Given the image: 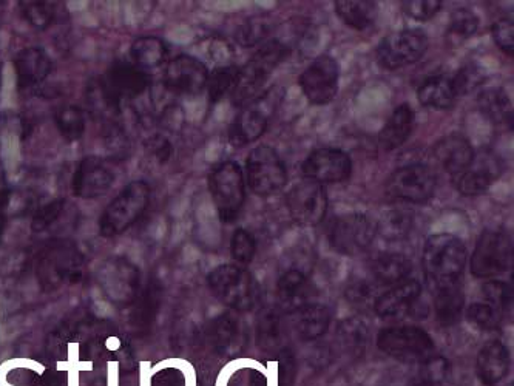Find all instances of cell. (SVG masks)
<instances>
[{
    "label": "cell",
    "mask_w": 514,
    "mask_h": 386,
    "mask_svg": "<svg viewBox=\"0 0 514 386\" xmlns=\"http://www.w3.org/2000/svg\"><path fill=\"white\" fill-rule=\"evenodd\" d=\"M34 271L45 292L78 285L85 274L84 254L73 241H48L36 254Z\"/></svg>",
    "instance_id": "cell-1"
},
{
    "label": "cell",
    "mask_w": 514,
    "mask_h": 386,
    "mask_svg": "<svg viewBox=\"0 0 514 386\" xmlns=\"http://www.w3.org/2000/svg\"><path fill=\"white\" fill-rule=\"evenodd\" d=\"M467 265V248L451 234L431 235L423 249L422 266L428 285L439 289L459 285Z\"/></svg>",
    "instance_id": "cell-2"
},
{
    "label": "cell",
    "mask_w": 514,
    "mask_h": 386,
    "mask_svg": "<svg viewBox=\"0 0 514 386\" xmlns=\"http://www.w3.org/2000/svg\"><path fill=\"white\" fill-rule=\"evenodd\" d=\"M289 51L291 48L288 44L274 39L264 44L243 68H238L237 81L232 90L234 105L243 107L252 101L263 89L264 82L268 81L275 68L288 58Z\"/></svg>",
    "instance_id": "cell-3"
},
{
    "label": "cell",
    "mask_w": 514,
    "mask_h": 386,
    "mask_svg": "<svg viewBox=\"0 0 514 386\" xmlns=\"http://www.w3.org/2000/svg\"><path fill=\"white\" fill-rule=\"evenodd\" d=\"M152 198V190L146 181H133L119 192L118 197L105 207L99 218V234L115 238L129 231L143 217Z\"/></svg>",
    "instance_id": "cell-4"
},
{
    "label": "cell",
    "mask_w": 514,
    "mask_h": 386,
    "mask_svg": "<svg viewBox=\"0 0 514 386\" xmlns=\"http://www.w3.org/2000/svg\"><path fill=\"white\" fill-rule=\"evenodd\" d=\"M210 292L238 312L252 311L260 300V286L251 272L237 265L215 268L207 277Z\"/></svg>",
    "instance_id": "cell-5"
},
{
    "label": "cell",
    "mask_w": 514,
    "mask_h": 386,
    "mask_svg": "<svg viewBox=\"0 0 514 386\" xmlns=\"http://www.w3.org/2000/svg\"><path fill=\"white\" fill-rule=\"evenodd\" d=\"M150 84L152 79L141 68L127 62H115L92 93L101 101L102 110L118 112L122 102L132 101L143 95Z\"/></svg>",
    "instance_id": "cell-6"
},
{
    "label": "cell",
    "mask_w": 514,
    "mask_h": 386,
    "mask_svg": "<svg viewBox=\"0 0 514 386\" xmlns=\"http://www.w3.org/2000/svg\"><path fill=\"white\" fill-rule=\"evenodd\" d=\"M96 280L105 298L119 308L135 305L136 298L141 294V271L124 257L104 261Z\"/></svg>",
    "instance_id": "cell-7"
},
{
    "label": "cell",
    "mask_w": 514,
    "mask_h": 386,
    "mask_svg": "<svg viewBox=\"0 0 514 386\" xmlns=\"http://www.w3.org/2000/svg\"><path fill=\"white\" fill-rule=\"evenodd\" d=\"M380 351L400 362H425L434 356L436 343L425 329L419 326H389L377 336Z\"/></svg>",
    "instance_id": "cell-8"
},
{
    "label": "cell",
    "mask_w": 514,
    "mask_h": 386,
    "mask_svg": "<svg viewBox=\"0 0 514 386\" xmlns=\"http://www.w3.org/2000/svg\"><path fill=\"white\" fill-rule=\"evenodd\" d=\"M210 195L214 198L223 223H234L246 201L243 172L234 161L218 164L209 177Z\"/></svg>",
    "instance_id": "cell-9"
},
{
    "label": "cell",
    "mask_w": 514,
    "mask_h": 386,
    "mask_svg": "<svg viewBox=\"0 0 514 386\" xmlns=\"http://www.w3.org/2000/svg\"><path fill=\"white\" fill-rule=\"evenodd\" d=\"M513 241L504 231L488 229L481 235L471 257V274L491 278L505 274L513 266Z\"/></svg>",
    "instance_id": "cell-10"
},
{
    "label": "cell",
    "mask_w": 514,
    "mask_h": 386,
    "mask_svg": "<svg viewBox=\"0 0 514 386\" xmlns=\"http://www.w3.org/2000/svg\"><path fill=\"white\" fill-rule=\"evenodd\" d=\"M247 183L258 197H271L285 187L288 170L272 147L252 150L246 161Z\"/></svg>",
    "instance_id": "cell-11"
},
{
    "label": "cell",
    "mask_w": 514,
    "mask_h": 386,
    "mask_svg": "<svg viewBox=\"0 0 514 386\" xmlns=\"http://www.w3.org/2000/svg\"><path fill=\"white\" fill-rule=\"evenodd\" d=\"M376 235V221L368 215L352 212L332 221L328 238L334 251L354 257L365 252Z\"/></svg>",
    "instance_id": "cell-12"
},
{
    "label": "cell",
    "mask_w": 514,
    "mask_h": 386,
    "mask_svg": "<svg viewBox=\"0 0 514 386\" xmlns=\"http://www.w3.org/2000/svg\"><path fill=\"white\" fill-rule=\"evenodd\" d=\"M278 89H271L260 99L246 105L229 127V141L232 146L243 147L254 143L268 130L269 119L280 102Z\"/></svg>",
    "instance_id": "cell-13"
},
{
    "label": "cell",
    "mask_w": 514,
    "mask_h": 386,
    "mask_svg": "<svg viewBox=\"0 0 514 386\" xmlns=\"http://www.w3.org/2000/svg\"><path fill=\"white\" fill-rule=\"evenodd\" d=\"M427 34L422 30H402L389 34L376 51V59L385 70H399L416 64L427 53Z\"/></svg>",
    "instance_id": "cell-14"
},
{
    "label": "cell",
    "mask_w": 514,
    "mask_h": 386,
    "mask_svg": "<svg viewBox=\"0 0 514 386\" xmlns=\"http://www.w3.org/2000/svg\"><path fill=\"white\" fill-rule=\"evenodd\" d=\"M436 190V175L423 164H410L391 173L386 193L394 200L406 203H427Z\"/></svg>",
    "instance_id": "cell-15"
},
{
    "label": "cell",
    "mask_w": 514,
    "mask_h": 386,
    "mask_svg": "<svg viewBox=\"0 0 514 386\" xmlns=\"http://www.w3.org/2000/svg\"><path fill=\"white\" fill-rule=\"evenodd\" d=\"M286 206L295 223L305 227L318 226L328 210V195L322 184L311 180L301 181L288 193Z\"/></svg>",
    "instance_id": "cell-16"
},
{
    "label": "cell",
    "mask_w": 514,
    "mask_h": 386,
    "mask_svg": "<svg viewBox=\"0 0 514 386\" xmlns=\"http://www.w3.org/2000/svg\"><path fill=\"white\" fill-rule=\"evenodd\" d=\"M339 76L337 61L331 56H320L301 73L298 82L311 104L326 105L339 92Z\"/></svg>",
    "instance_id": "cell-17"
},
{
    "label": "cell",
    "mask_w": 514,
    "mask_h": 386,
    "mask_svg": "<svg viewBox=\"0 0 514 386\" xmlns=\"http://www.w3.org/2000/svg\"><path fill=\"white\" fill-rule=\"evenodd\" d=\"M115 183V172L101 156H85L73 173L72 190L75 197L96 200L104 197Z\"/></svg>",
    "instance_id": "cell-18"
},
{
    "label": "cell",
    "mask_w": 514,
    "mask_h": 386,
    "mask_svg": "<svg viewBox=\"0 0 514 386\" xmlns=\"http://www.w3.org/2000/svg\"><path fill=\"white\" fill-rule=\"evenodd\" d=\"M209 79L206 65L189 55L176 56L164 72V87L175 95H198Z\"/></svg>",
    "instance_id": "cell-19"
},
{
    "label": "cell",
    "mask_w": 514,
    "mask_h": 386,
    "mask_svg": "<svg viewBox=\"0 0 514 386\" xmlns=\"http://www.w3.org/2000/svg\"><path fill=\"white\" fill-rule=\"evenodd\" d=\"M301 169L315 183H343L351 177L352 161L343 150L318 149L306 158Z\"/></svg>",
    "instance_id": "cell-20"
},
{
    "label": "cell",
    "mask_w": 514,
    "mask_h": 386,
    "mask_svg": "<svg viewBox=\"0 0 514 386\" xmlns=\"http://www.w3.org/2000/svg\"><path fill=\"white\" fill-rule=\"evenodd\" d=\"M53 70V62L44 48L28 47L17 53L14 58L17 89L19 92H31L47 81Z\"/></svg>",
    "instance_id": "cell-21"
},
{
    "label": "cell",
    "mask_w": 514,
    "mask_h": 386,
    "mask_svg": "<svg viewBox=\"0 0 514 386\" xmlns=\"http://www.w3.org/2000/svg\"><path fill=\"white\" fill-rule=\"evenodd\" d=\"M422 286L417 280H406L386 291L374 302V311L383 320L410 317L416 311Z\"/></svg>",
    "instance_id": "cell-22"
},
{
    "label": "cell",
    "mask_w": 514,
    "mask_h": 386,
    "mask_svg": "<svg viewBox=\"0 0 514 386\" xmlns=\"http://www.w3.org/2000/svg\"><path fill=\"white\" fill-rule=\"evenodd\" d=\"M209 340L215 353L223 357H237L246 348V331L237 314L224 312L210 323Z\"/></svg>",
    "instance_id": "cell-23"
},
{
    "label": "cell",
    "mask_w": 514,
    "mask_h": 386,
    "mask_svg": "<svg viewBox=\"0 0 514 386\" xmlns=\"http://www.w3.org/2000/svg\"><path fill=\"white\" fill-rule=\"evenodd\" d=\"M434 160L451 177H460L467 172L474 160V150L464 136L450 135L437 141L433 149Z\"/></svg>",
    "instance_id": "cell-24"
},
{
    "label": "cell",
    "mask_w": 514,
    "mask_h": 386,
    "mask_svg": "<svg viewBox=\"0 0 514 386\" xmlns=\"http://www.w3.org/2000/svg\"><path fill=\"white\" fill-rule=\"evenodd\" d=\"M501 163L494 156H474L473 163L468 167L467 172L457 177L456 187L465 197H476L487 192L491 184L498 180L501 175Z\"/></svg>",
    "instance_id": "cell-25"
},
{
    "label": "cell",
    "mask_w": 514,
    "mask_h": 386,
    "mask_svg": "<svg viewBox=\"0 0 514 386\" xmlns=\"http://www.w3.org/2000/svg\"><path fill=\"white\" fill-rule=\"evenodd\" d=\"M312 288L309 278L301 271L292 269L281 275L277 283V298L281 311L294 314L311 305Z\"/></svg>",
    "instance_id": "cell-26"
},
{
    "label": "cell",
    "mask_w": 514,
    "mask_h": 386,
    "mask_svg": "<svg viewBox=\"0 0 514 386\" xmlns=\"http://www.w3.org/2000/svg\"><path fill=\"white\" fill-rule=\"evenodd\" d=\"M510 371V353L499 340L485 343L476 360V373L485 386L498 385Z\"/></svg>",
    "instance_id": "cell-27"
},
{
    "label": "cell",
    "mask_w": 514,
    "mask_h": 386,
    "mask_svg": "<svg viewBox=\"0 0 514 386\" xmlns=\"http://www.w3.org/2000/svg\"><path fill=\"white\" fill-rule=\"evenodd\" d=\"M414 121L416 116H414L413 107L410 104H400L393 115L389 116L388 122L380 132V149L393 152L402 147L413 133Z\"/></svg>",
    "instance_id": "cell-28"
},
{
    "label": "cell",
    "mask_w": 514,
    "mask_h": 386,
    "mask_svg": "<svg viewBox=\"0 0 514 386\" xmlns=\"http://www.w3.org/2000/svg\"><path fill=\"white\" fill-rule=\"evenodd\" d=\"M331 319V311L326 306L311 303L306 308L294 312L292 326L298 339L312 342L325 336L331 326Z\"/></svg>",
    "instance_id": "cell-29"
},
{
    "label": "cell",
    "mask_w": 514,
    "mask_h": 386,
    "mask_svg": "<svg viewBox=\"0 0 514 386\" xmlns=\"http://www.w3.org/2000/svg\"><path fill=\"white\" fill-rule=\"evenodd\" d=\"M413 271L410 258L405 255L391 254L380 255L372 263V278L377 286H396L408 280V275Z\"/></svg>",
    "instance_id": "cell-30"
},
{
    "label": "cell",
    "mask_w": 514,
    "mask_h": 386,
    "mask_svg": "<svg viewBox=\"0 0 514 386\" xmlns=\"http://www.w3.org/2000/svg\"><path fill=\"white\" fill-rule=\"evenodd\" d=\"M420 104L433 110H448L456 102L453 82L447 76H431L425 79L417 92Z\"/></svg>",
    "instance_id": "cell-31"
},
{
    "label": "cell",
    "mask_w": 514,
    "mask_h": 386,
    "mask_svg": "<svg viewBox=\"0 0 514 386\" xmlns=\"http://www.w3.org/2000/svg\"><path fill=\"white\" fill-rule=\"evenodd\" d=\"M479 109L494 126L511 129L513 127V105L510 96L502 89L482 90L477 98Z\"/></svg>",
    "instance_id": "cell-32"
},
{
    "label": "cell",
    "mask_w": 514,
    "mask_h": 386,
    "mask_svg": "<svg viewBox=\"0 0 514 386\" xmlns=\"http://www.w3.org/2000/svg\"><path fill=\"white\" fill-rule=\"evenodd\" d=\"M464 305V292H462L459 285L436 291L434 314H436L439 325H442L443 328H451V326L457 325L460 315L464 311Z\"/></svg>",
    "instance_id": "cell-33"
},
{
    "label": "cell",
    "mask_w": 514,
    "mask_h": 386,
    "mask_svg": "<svg viewBox=\"0 0 514 386\" xmlns=\"http://www.w3.org/2000/svg\"><path fill=\"white\" fill-rule=\"evenodd\" d=\"M335 13L339 14L343 24L363 31L376 21L377 5L369 0H337Z\"/></svg>",
    "instance_id": "cell-34"
},
{
    "label": "cell",
    "mask_w": 514,
    "mask_h": 386,
    "mask_svg": "<svg viewBox=\"0 0 514 386\" xmlns=\"http://www.w3.org/2000/svg\"><path fill=\"white\" fill-rule=\"evenodd\" d=\"M167 53H169V48H167L166 42L155 36L136 39L130 47V56L136 67L141 70L159 67L166 61Z\"/></svg>",
    "instance_id": "cell-35"
},
{
    "label": "cell",
    "mask_w": 514,
    "mask_h": 386,
    "mask_svg": "<svg viewBox=\"0 0 514 386\" xmlns=\"http://www.w3.org/2000/svg\"><path fill=\"white\" fill-rule=\"evenodd\" d=\"M377 226V234L386 241H402L408 238L414 227V217L405 209H391L383 214Z\"/></svg>",
    "instance_id": "cell-36"
},
{
    "label": "cell",
    "mask_w": 514,
    "mask_h": 386,
    "mask_svg": "<svg viewBox=\"0 0 514 386\" xmlns=\"http://www.w3.org/2000/svg\"><path fill=\"white\" fill-rule=\"evenodd\" d=\"M337 343L349 357L362 356L368 343V328L360 319H348L337 328Z\"/></svg>",
    "instance_id": "cell-37"
},
{
    "label": "cell",
    "mask_w": 514,
    "mask_h": 386,
    "mask_svg": "<svg viewBox=\"0 0 514 386\" xmlns=\"http://www.w3.org/2000/svg\"><path fill=\"white\" fill-rule=\"evenodd\" d=\"M55 122L62 138L67 139L68 143L79 141L87 129V118L78 105L67 104L59 107L55 113Z\"/></svg>",
    "instance_id": "cell-38"
},
{
    "label": "cell",
    "mask_w": 514,
    "mask_h": 386,
    "mask_svg": "<svg viewBox=\"0 0 514 386\" xmlns=\"http://www.w3.org/2000/svg\"><path fill=\"white\" fill-rule=\"evenodd\" d=\"M283 332L285 329H283L280 312L274 309L261 312L257 322V343L263 351L280 349Z\"/></svg>",
    "instance_id": "cell-39"
},
{
    "label": "cell",
    "mask_w": 514,
    "mask_h": 386,
    "mask_svg": "<svg viewBox=\"0 0 514 386\" xmlns=\"http://www.w3.org/2000/svg\"><path fill=\"white\" fill-rule=\"evenodd\" d=\"M19 7H21L25 21L36 30H47L59 19V5L53 4V2H34V0L24 2L21 0Z\"/></svg>",
    "instance_id": "cell-40"
},
{
    "label": "cell",
    "mask_w": 514,
    "mask_h": 386,
    "mask_svg": "<svg viewBox=\"0 0 514 386\" xmlns=\"http://www.w3.org/2000/svg\"><path fill=\"white\" fill-rule=\"evenodd\" d=\"M477 28H479V17L468 8H459L451 14L447 30L448 42L451 45L462 44L476 34Z\"/></svg>",
    "instance_id": "cell-41"
},
{
    "label": "cell",
    "mask_w": 514,
    "mask_h": 386,
    "mask_svg": "<svg viewBox=\"0 0 514 386\" xmlns=\"http://www.w3.org/2000/svg\"><path fill=\"white\" fill-rule=\"evenodd\" d=\"M136 314L135 326L138 328H149L158 314L159 305H161V286L158 283H149L146 291L139 294L136 298Z\"/></svg>",
    "instance_id": "cell-42"
},
{
    "label": "cell",
    "mask_w": 514,
    "mask_h": 386,
    "mask_svg": "<svg viewBox=\"0 0 514 386\" xmlns=\"http://www.w3.org/2000/svg\"><path fill=\"white\" fill-rule=\"evenodd\" d=\"M272 25L266 17L255 16L247 19L238 27L235 38L241 47H255L271 33Z\"/></svg>",
    "instance_id": "cell-43"
},
{
    "label": "cell",
    "mask_w": 514,
    "mask_h": 386,
    "mask_svg": "<svg viewBox=\"0 0 514 386\" xmlns=\"http://www.w3.org/2000/svg\"><path fill=\"white\" fill-rule=\"evenodd\" d=\"M238 67L235 65H223L217 68L212 76L207 79V87H209V99L212 104L220 102L227 93H232L237 81Z\"/></svg>",
    "instance_id": "cell-44"
},
{
    "label": "cell",
    "mask_w": 514,
    "mask_h": 386,
    "mask_svg": "<svg viewBox=\"0 0 514 386\" xmlns=\"http://www.w3.org/2000/svg\"><path fill=\"white\" fill-rule=\"evenodd\" d=\"M468 320L481 331H496L501 326L502 312L490 303L477 302L468 308Z\"/></svg>",
    "instance_id": "cell-45"
},
{
    "label": "cell",
    "mask_w": 514,
    "mask_h": 386,
    "mask_svg": "<svg viewBox=\"0 0 514 386\" xmlns=\"http://www.w3.org/2000/svg\"><path fill=\"white\" fill-rule=\"evenodd\" d=\"M230 254L241 265H249L257 254V241L246 229H237L230 241Z\"/></svg>",
    "instance_id": "cell-46"
},
{
    "label": "cell",
    "mask_w": 514,
    "mask_h": 386,
    "mask_svg": "<svg viewBox=\"0 0 514 386\" xmlns=\"http://www.w3.org/2000/svg\"><path fill=\"white\" fill-rule=\"evenodd\" d=\"M448 376H450V362L443 357H430L423 362L419 386H440Z\"/></svg>",
    "instance_id": "cell-47"
},
{
    "label": "cell",
    "mask_w": 514,
    "mask_h": 386,
    "mask_svg": "<svg viewBox=\"0 0 514 386\" xmlns=\"http://www.w3.org/2000/svg\"><path fill=\"white\" fill-rule=\"evenodd\" d=\"M484 81V72L474 64L464 65V67L460 68L459 72L456 73V76L451 79L457 98L473 92V90L477 89Z\"/></svg>",
    "instance_id": "cell-48"
},
{
    "label": "cell",
    "mask_w": 514,
    "mask_h": 386,
    "mask_svg": "<svg viewBox=\"0 0 514 386\" xmlns=\"http://www.w3.org/2000/svg\"><path fill=\"white\" fill-rule=\"evenodd\" d=\"M64 209V198H58V200L44 204V206L34 214L33 221H31V229H33V232L38 234V232H45L47 229H50V227L61 218V215L64 214Z\"/></svg>",
    "instance_id": "cell-49"
},
{
    "label": "cell",
    "mask_w": 514,
    "mask_h": 386,
    "mask_svg": "<svg viewBox=\"0 0 514 386\" xmlns=\"http://www.w3.org/2000/svg\"><path fill=\"white\" fill-rule=\"evenodd\" d=\"M442 0H406L402 2V10L406 16L411 17L414 21L427 22L439 14L442 10Z\"/></svg>",
    "instance_id": "cell-50"
},
{
    "label": "cell",
    "mask_w": 514,
    "mask_h": 386,
    "mask_svg": "<svg viewBox=\"0 0 514 386\" xmlns=\"http://www.w3.org/2000/svg\"><path fill=\"white\" fill-rule=\"evenodd\" d=\"M484 295L487 298V303H490L494 308L499 311H507L513 302V289L508 283L493 280L484 286Z\"/></svg>",
    "instance_id": "cell-51"
},
{
    "label": "cell",
    "mask_w": 514,
    "mask_h": 386,
    "mask_svg": "<svg viewBox=\"0 0 514 386\" xmlns=\"http://www.w3.org/2000/svg\"><path fill=\"white\" fill-rule=\"evenodd\" d=\"M494 42L504 51L505 55L513 56L514 53V25L510 19H499L491 28Z\"/></svg>",
    "instance_id": "cell-52"
},
{
    "label": "cell",
    "mask_w": 514,
    "mask_h": 386,
    "mask_svg": "<svg viewBox=\"0 0 514 386\" xmlns=\"http://www.w3.org/2000/svg\"><path fill=\"white\" fill-rule=\"evenodd\" d=\"M346 297L349 302L356 306H366L374 300V288L371 283L365 282V280H357V282L351 283L346 289Z\"/></svg>",
    "instance_id": "cell-53"
},
{
    "label": "cell",
    "mask_w": 514,
    "mask_h": 386,
    "mask_svg": "<svg viewBox=\"0 0 514 386\" xmlns=\"http://www.w3.org/2000/svg\"><path fill=\"white\" fill-rule=\"evenodd\" d=\"M149 150L152 152V155L155 156L159 164H166L173 155L172 143H170L169 139L161 135L150 138Z\"/></svg>",
    "instance_id": "cell-54"
},
{
    "label": "cell",
    "mask_w": 514,
    "mask_h": 386,
    "mask_svg": "<svg viewBox=\"0 0 514 386\" xmlns=\"http://www.w3.org/2000/svg\"><path fill=\"white\" fill-rule=\"evenodd\" d=\"M183 379L181 374L175 370L161 371L152 380V386H181Z\"/></svg>",
    "instance_id": "cell-55"
},
{
    "label": "cell",
    "mask_w": 514,
    "mask_h": 386,
    "mask_svg": "<svg viewBox=\"0 0 514 386\" xmlns=\"http://www.w3.org/2000/svg\"><path fill=\"white\" fill-rule=\"evenodd\" d=\"M10 195V190H0V241L4 237L5 226H7V209L8 204H10Z\"/></svg>",
    "instance_id": "cell-56"
},
{
    "label": "cell",
    "mask_w": 514,
    "mask_h": 386,
    "mask_svg": "<svg viewBox=\"0 0 514 386\" xmlns=\"http://www.w3.org/2000/svg\"><path fill=\"white\" fill-rule=\"evenodd\" d=\"M0 127H2V118H0Z\"/></svg>",
    "instance_id": "cell-57"
}]
</instances>
